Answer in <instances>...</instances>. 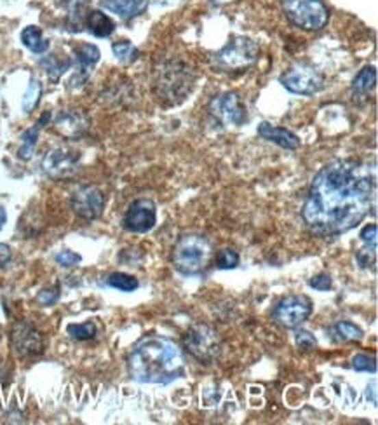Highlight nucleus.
Masks as SVG:
<instances>
[{
  "mask_svg": "<svg viewBox=\"0 0 378 425\" xmlns=\"http://www.w3.org/2000/svg\"><path fill=\"white\" fill-rule=\"evenodd\" d=\"M149 0H103L101 8L117 14L121 19H133L142 14Z\"/></svg>",
  "mask_w": 378,
  "mask_h": 425,
  "instance_id": "18",
  "label": "nucleus"
},
{
  "mask_svg": "<svg viewBox=\"0 0 378 425\" xmlns=\"http://www.w3.org/2000/svg\"><path fill=\"white\" fill-rule=\"evenodd\" d=\"M377 232H378V227L375 223L371 225H366L363 230H361V241L364 242L366 246H375L377 248Z\"/></svg>",
  "mask_w": 378,
  "mask_h": 425,
  "instance_id": "37",
  "label": "nucleus"
},
{
  "mask_svg": "<svg viewBox=\"0 0 378 425\" xmlns=\"http://www.w3.org/2000/svg\"><path fill=\"white\" fill-rule=\"evenodd\" d=\"M79 162H81L79 152L66 146H56L44 155L42 169L53 180H66L75 175Z\"/></svg>",
  "mask_w": 378,
  "mask_h": 425,
  "instance_id": "11",
  "label": "nucleus"
},
{
  "mask_svg": "<svg viewBox=\"0 0 378 425\" xmlns=\"http://www.w3.org/2000/svg\"><path fill=\"white\" fill-rule=\"evenodd\" d=\"M11 248H9L8 244H0V267H4V265H8L9 261H11Z\"/></svg>",
  "mask_w": 378,
  "mask_h": 425,
  "instance_id": "38",
  "label": "nucleus"
},
{
  "mask_svg": "<svg viewBox=\"0 0 378 425\" xmlns=\"http://www.w3.org/2000/svg\"><path fill=\"white\" fill-rule=\"evenodd\" d=\"M377 196L373 164L335 159L319 169L302 207V220L312 234L342 235L368 216Z\"/></svg>",
  "mask_w": 378,
  "mask_h": 425,
  "instance_id": "1",
  "label": "nucleus"
},
{
  "mask_svg": "<svg viewBox=\"0 0 378 425\" xmlns=\"http://www.w3.org/2000/svg\"><path fill=\"white\" fill-rule=\"evenodd\" d=\"M260 57V47L255 40L242 35H236L225 47L210 57L211 66L218 72H246Z\"/></svg>",
  "mask_w": 378,
  "mask_h": 425,
  "instance_id": "5",
  "label": "nucleus"
},
{
  "mask_svg": "<svg viewBox=\"0 0 378 425\" xmlns=\"http://www.w3.org/2000/svg\"><path fill=\"white\" fill-rule=\"evenodd\" d=\"M72 209L79 218L96 220L101 216L105 207V196L94 185H82L72 194Z\"/></svg>",
  "mask_w": 378,
  "mask_h": 425,
  "instance_id": "13",
  "label": "nucleus"
},
{
  "mask_svg": "<svg viewBox=\"0 0 378 425\" xmlns=\"http://www.w3.org/2000/svg\"><path fill=\"white\" fill-rule=\"evenodd\" d=\"M112 51H114L115 57L121 63H133L140 56V51L129 40H117V42L112 44Z\"/></svg>",
  "mask_w": 378,
  "mask_h": 425,
  "instance_id": "26",
  "label": "nucleus"
},
{
  "mask_svg": "<svg viewBox=\"0 0 378 425\" xmlns=\"http://www.w3.org/2000/svg\"><path fill=\"white\" fill-rule=\"evenodd\" d=\"M258 134H260L264 140H267V142L279 145L281 149L286 150L300 149V138H298L294 133H291L290 129H286V127L272 126V124L268 123H262L260 126H258Z\"/></svg>",
  "mask_w": 378,
  "mask_h": 425,
  "instance_id": "17",
  "label": "nucleus"
},
{
  "mask_svg": "<svg viewBox=\"0 0 378 425\" xmlns=\"http://www.w3.org/2000/svg\"><path fill=\"white\" fill-rule=\"evenodd\" d=\"M184 349L199 363L211 364L222 354L223 342L214 328L207 324H195L184 335Z\"/></svg>",
  "mask_w": 378,
  "mask_h": 425,
  "instance_id": "6",
  "label": "nucleus"
},
{
  "mask_svg": "<svg viewBox=\"0 0 378 425\" xmlns=\"http://www.w3.org/2000/svg\"><path fill=\"white\" fill-rule=\"evenodd\" d=\"M375 84H377V68L375 66H364L352 81V94H368L375 88Z\"/></svg>",
  "mask_w": 378,
  "mask_h": 425,
  "instance_id": "22",
  "label": "nucleus"
},
{
  "mask_svg": "<svg viewBox=\"0 0 378 425\" xmlns=\"http://www.w3.org/2000/svg\"><path fill=\"white\" fill-rule=\"evenodd\" d=\"M88 4V0H66V8H68V25L73 31H81L82 25H84V8Z\"/></svg>",
  "mask_w": 378,
  "mask_h": 425,
  "instance_id": "24",
  "label": "nucleus"
},
{
  "mask_svg": "<svg viewBox=\"0 0 378 425\" xmlns=\"http://www.w3.org/2000/svg\"><path fill=\"white\" fill-rule=\"evenodd\" d=\"M281 84L293 94L312 96L325 88V75L310 63H297L281 75Z\"/></svg>",
  "mask_w": 378,
  "mask_h": 425,
  "instance_id": "8",
  "label": "nucleus"
},
{
  "mask_svg": "<svg viewBox=\"0 0 378 425\" xmlns=\"http://www.w3.org/2000/svg\"><path fill=\"white\" fill-rule=\"evenodd\" d=\"M309 286L314 287V289H317V292H328V289H331L333 286V279L329 274H317V276H314L312 279L309 281Z\"/></svg>",
  "mask_w": 378,
  "mask_h": 425,
  "instance_id": "35",
  "label": "nucleus"
},
{
  "mask_svg": "<svg viewBox=\"0 0 378 425\" xmlns=\"http://www.w3.org/2000/svg\"><path fill=\"white\" fill-rule=\"evenodd\" d=\"M89 119L81 110H63L54 119V129L58 134H62L68 140L81 138L88 131Z\"/></svg>",
  "mask_w": 378,
  "mask_h": 425,
  "instance_id": "15",
  "label": "nucleus"
},
{
  "mask_svg": "<svg viewBox=\"0 0 378 425\" xmlns=\"http://www.w3.org/2000/svg\"><path fill=\"white\" fill-rule=\"evenodd\" d=\"M60 300V289L58 287H51V289H42V292L37 295V302L40 305H54V303Z\"/></svg>",
  "mask_w": 378,
  "mask_h": 425,
  "instance_id": "36",
  "label": "nucleus"
},
{
  "mask_svg": "<svg viewBox=\"0 0 378 425\" xmlns=\"http://www.w3.org/2000/svg\"><path fill=\"white\" fill-rule=\"evenodd\" d=\"M283 11L294 27L305 31L323 30L329 19L323 0H283Z\"/></svg>",
  "mask_w": 378,
  "mask_h": 425,
  "instance_id": "7",
  "label": "nucleus"
},
{
  "mask_svg": "<svg viewBox=\"0 0 378 425\" xmlns=\"http://www.w3.org/2000/svg\"><path fill=\"white\" fill-rule=\"evenodd\" d=\"M214 2H222V0H214Z\"/></svg>",
  "mask_w": 378,
  "mask_h": 425,
  "instance_id": "41",
  "label": "nucleus"
},
{
  "mask_svg": "<svg viewBox=\"0 0 378 425\" xmlns=\"http://www.w3.org/2000/svg\"><path fill=\"white\" fill-rule=\"evenodd\" d=\"M171 260L181 276H201L214 260L213 244L204 235H181L173 248Z\"/></svg>",
  "mask_w": 378,
  "mask_h": 425,
  "instance_id": "4",
  "label": "nucleus"
},
{
  "mask_svg": "<svg viewBox=\"0 0 378 425\" xmlns=\"http://www.w3.org/2000/svg\"><path fill=\"white\" fill-rule=\"evenodd\" d=\"M127 372L140 383H168L185 376V356L180 345L159 335L134 344L127 356Z\"/></svg>",
  "mask_w": 378,
  "mask_h": 425,
  "instance_id": "2",
  "label": "nucleus"
},
{
  "mask_svg": "<svg viewBox=\"0 0 378 425\" xmlns=\"http://www.w3.org/2000/svg\"><path fill=\"white\" fill-rule=\"evenodd\" d=\"M210 114L223 126H241L248 119V110L237 92H222L210 103Z\"/></svg>",
  "mask_w": 378,
  "mask_h": 425,
  "instance_id": "10",
  "label": "nucleus"
},
{
  "mask_svg": "<svg viewBox=\"0 0 378 425\" xmlns=\"http://www.w3.org/2000/svg\"><path fill=\"white\" fill-rule=\"evenodd\" d=\"M314 311V303L305 295H290L281 300L272 311V319L283 328L293 330L310 318Z\"/></svg>",
  "mask_w": 378,
  "mask_h": 425,
  "instance_id": "9",
  "label": "nucleus"
},
{
  "mask_svg": "<svg viewBox=\"0 0 378 425\" xmlns=\"http://www.w3.org/2000/svg\"><path fill=\"white\" fill-rule=\"evenodd\" d=\"M294 342H297L298 349L302 350H314L317 347V340L310 331L297 330L294 331Z\"/></svg>",
  "mask_w": 378,
  "mask_h": 425,
  "instance_id": "32",
  "label": "nucleus"
},
{
  "mask_svg": "<svg viewBox=\"0 0 378 425\" xmlns=\"http://www.w3.org/2000/svg\"><path fill=\"white\" fill-rule=\"evenodd\" d=\"M157 223V206L150 199H136L129 204L123 218V227L127 232L147 234Z\"/></svg>",
  "mask_w": 378,
  "mask_h": 425,
  "instance_id": "12",
  "label": "nucleus"
},
{
  "mask_svg": "<svg viewBox=\"0 0 378 425\" xmlns=\"http://www.w3.org/2000/svg\"><path fill=\"white\" fill-rule=\"evenodd\" d=\"M352 368L355 372L377 373V361H375V357L366 356V354H357V356L352 357Z\"/></svg>",
  "mask_w": 378,
  "mask_h": 425,
  "instance_id": "31",
  "label": "nucleus"
},
{
  "mask_svg": "<svg viewBox=\"0 0 378 425\" xmlns=\"http://www.w3.org/2000/svg\"><path fill=\"white\" fill-rule=\"evenodd\" d=\"M108 286L115 287L118 292H124V293H133L136 292L140 283H138L136 277L129 276V274H124V272H114L108 276L107 279Z\"/></svg>",
  "mask_w": 378,
  "mask_h": 425,
  "instance_id": "25",
  "label": "nucleus"
},
{
  "mask_svg": "<svg viewBox=\"0 0 378 425\" xmlns=\"http://www.w3.org/2000/svg\"><path fill=\"white\" fill-rule=\"evenodd\" d=\"M21 42L27 49H30L35 54H44L49 49V40H46L42 35V30L38 27H27L21 31Z\"/></svg>",
  "mask_w": 378,
  "mask_h": 425,
  "instance_id": "21",
  "label": "nucleus"
},
{
  "mask_svg": "<svg viewBox=\"0 0 378 425\" xmlns=\"http://www.w3.org/2000/svg\"><path fill=\"white\" fill-rule=\"evenodd\" d=\"M40 94H42V84H40L37 79H32L30 84H28L27 92H25V96H23L25 114H30V112L37 107L38 100H40Z\"/></svg>",
  "mask_w": 378,
  "mask_h": 425,
  "instance_id": "27",
  "label": "nucleus"
},
{
  "mask_svg": "<svg viewBox=\"0 0 378 425\" xmlns=\"http://www.w3.org/2000/svg\"><path fill=\"white\" fill-rule=\"evenodd\" d=\"M375 258H377V248H375V246H364V248L360 249L357 255H355V260H357V263H360L363 268L370 267V265H375Z\"/></svg>",
  "mask_w": 378,
  "mask_h": 425,
  "instance_id": "34",
  "label": "nucleus"
},
{
  "mask_svg": "<svg viewBox=\"0 0 378 425\" xmlns=\"http://www.w3.org/2000/svg\"><path fill=\"white\" fill-rule=\"evenodd\" d=\"M5 220H8V215H5V209H4V207H0V230L4 229Z\"/></svg>",
  "mask_w": 378,
  "mask_h": 425,
  "instance_id": "40",
  "label": "nucleus"
},
{
  "mask_svg": "<svg viewBox=\"0 0 378 425\" xmlns=\"http://www.w3.org/2000/svg\"><path fill=\"white\" fill-rule=\"evenodd\" d=\"M12 349L21 357H34L44 352L42 333L28 321H18L11 331Z\"/></svg>",
  "mask_w": 378,
  "mask_h": 425,
  "instance_id": "14",
  "label": "nucleus"
},
{
  "mask_svg": "<svg viewBox=\"0 0 378 425\" xmlns=\"http://www.w3.org/2000/svg\"><path fill=\"white\" fill-rule=\"evenodd\" d=\"M49 120H51V114L49 112H46V114L38 119V123L35 124L34 127H30V129H27L23 134H21V145H19V150H18L19 159H23V161H30L32 155H34V152H35V146H37L40 127L46 126Z\"/></svg>",
  "mask_w": 378,
  "mask_h": 425,
  "instance_id": "19",
  "label": "nucleus"
},
{
  "mask_svg": "<svg viewBox=\"0 0 378 425\" xmlns=\"http://www.w3.org/2000/svg\"><path fill=\"white\" fill-rule=\"evenodd\" d=\"M73 54H75L77 65H79V70L73 75V79L70 81L72 86H82L86 81H88L89 73H91V68L99 62V53L98 47L94 44H81L73 49Z\"/></svg>",
  "mask_w": 378,
  "mask_h": 425,
  "instance_id": "16",
  "label": "nucleus"
},
{
  "mask_svg": "<svg viewBox=\"0 0 378 425\" xmlns=\"http://www.w3.org/2000/svg\"><path fill=\"white\" fill-rule=\"evenodd\" d=\"M66 333L73 338V340L86 342L96 337V326L94 322H82V324H68Z\"/></svg>",
  "mask_w": 378,
  "mask_h": 425,
  "instance_id": "29",
  "label": "nucleus"
},
{
  "mask_svg": "<svg viewBox=\"0 0 378 425\" xmlns=\"http://www.w3.org/2000/svg\"><path fill=\"white\" fill-rule=\"evenodd\" d=\"M333 333L342 342H361L364 338L363 330L351 321H340L333 326Z\"/></svg>",
  "mask_w": 378,
  "mask_h": 425,
  "instance_id": "23",
  "label": "nucleus"
},
{
  "mask_svg": "<svg viewBox=\"0 0 378 425\" xmlns=\"http://www.w3.org/2000/svg\"><path fill=\"white\" fill-rule=\"evenodd\" d=\"M239 261H241L239 253L234 251V249L225 248L218 255H214L213 263L216 265V268H220V270H230V268H236L237 265H239Z\"/></svg>",
  "mask_w": 378,
  "mask_h": 425,
  "instance_id": "30",
  "label": "nucleus"
},
{
  "mask_svg": "<svg viewBox=\"0 0 378 425\" xmlns=\"http://www.w3.org/2000/svg\"><path fill=\"white\" fill-rule=\"evenodd\" d=\"M84 25L88 27V30L91 31L94 37H99V38L110 37V35L114 34V30H115L114 19L101 11L88 12V14H86V19H84Z\"/></svg>",
  "mask_w": 378,
  "mask_h": 425,
  "instance_id": "20",
  "label": "nucleus"
},
{
  "mask_svg": "<svg viewBox=\"0 0 378 425\" xmlns=\"http://www.w3.org/2000/svg\"><path fill=\"white\" fill-rule=\"evenodd\" d=\"M40 65L46 68L47 75H49V79L53 82H56L58 79H60V77H62L63 73H65L66 70L70 68L68 60H65V62H60V60H58V57H54V56H47L46 60H42V62H40Z\"/></svg>",
  "mask_w": 378,
  "mask_h": 425,
  "instance_id": "28",
  "label": "nucleus"
},
{
  "mask_svg": "<svg viewBox=\"0 0 378 425\" xmlns=\"http://www.w3.org/2000/svg\"><path fill=\"white\" fill-rule=\"evenodd\" d=\"M375 389H377V382H371V385H368L366 389V396L371 394V402L377 404V391H375Z\"/></svg>",
  "mask_w": 378,
  "mask_h": 425,
  "instance_id": "39",
  "label": "nucleus"
},
{
  "mask_svg": "<svg viewBox=\"0 0 378 425\" xmlns=\"http://www.w3.org/2000/svg\"><path fill=\"white\" fill-rule=\"evenodd\" d=\"M197 70L180 56L162 60L153 72V94L164 107H176L192 94L197 82Z\"/></svg>",
  "mask_w": 378,
  "mask_h": 425,
  "instance_id": "3",
  "label": "nucleus"
},
{
  "mask_svg": "<svg viewBox=\"0 0 378 425\" xmlns=\"http://www.w3.org/2000/svg\"><path fill=\"white\" fill-rule=\"evenodd\" d=\"M54 260H56L58 265H62V267H65V268H70V267H75V265L81 263L82 257L79 253L70 251V249H63V251H60V253L54 257Z\"/></svg>",
  "mask_w": 378,
  "mask_h": 425,
  "instance_id": "33",
  "label": "nucleus"
}]
</instances>
